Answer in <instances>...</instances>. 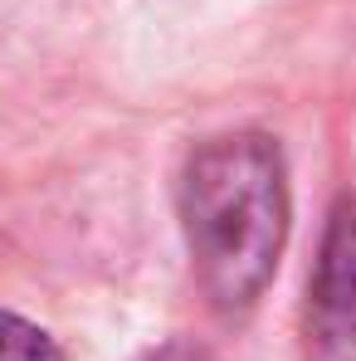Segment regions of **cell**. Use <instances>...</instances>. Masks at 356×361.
I'll use <instances>...</instances> for the list:
<instances>
[{
  "mask_svg": "<svg viewBox=\"0 0 356 361\" xmlns=\"http://www.w3.org/2000/svg\"><path fill=\"white\" fill-rule=\"evenodd\" d=\"M180 215L210 302L225 312L249 307L269 288L288 240L283 152L259 132L205 142L180 180Z\"/></svg>",
  "mask_w": 356,
  "mask_h": 361,
  "instance_id": "obj_1",
  "label": "cell"
},
{
  "mask_svg": "<svg viewBox=\"0 0 356 361\" xmlns=\"http://www.w3.org/2000/svg\"><path fill=\"white\" fill-rule=\"evenodd\" d=\"M312 361H356V195L332 205L307 302Z\"/></svg>",
  "mask_w": 356,
  "mask_h": 361,
  "instance_id": "obj_2",
  "label": "cell"
},
{
  "mask_svg": "<svg viewBox=\"0 0 356 361\" xmlns=\"http://www.w3.org/2000/svg\"><path fill=\"white\" fill-rule=\"evenodd\" d=\"M0 352H5V361H59L54 342L39 327H30L20 312L0 317Z\"/></svg>",
  "mask_w": 356,
  "mask_h": 361,
  "instance_id": "obj_3",
  "label": "cell"
}]
</instances>
